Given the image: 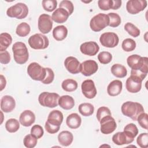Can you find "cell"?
<instances>
[{"instance_id": "f907efd6", "label": "cell", "mask_w": 148, "mask_h": 148, "mask_svg": "<svg viewBox=\"0 0 148 148\" xmlns=\"http://www.w3.org/2000/svg\"><path fill=\"white\" fill-rule=\"evenodd\" d=\"M45 128L46 131L48 133L51 134H56V133H57V132L59 131L60 127H55V126H54V125H52L49 124L48 123H47V122L46 121L45 125Z\"/></svg>"}, {"instance_id": "9a60e30c", "label": "cell", "mask_w": 148, "mask_h": 148, "mask_svg": "<svg viewBox=\"0 0 148 148\" xmlns=\"http://www.w3.org/2000/svg\"><path fill=\"white\" fill-rule=\"evenodd\" d=\"M99 47L98 45L94 41L86 42L82 43L80 46V50L83 54L94 56L99 51Z\"/></svg>"}, {"instance_id": "4dcf8cb0", "label": "cell", "mask_w": 148, "mask_h": 148, "mask_svg": "<svg viewBox=\"0 0 148 148\" xmlns=\"http://www.w3.org/2000/svg\"><path fill=\"white\" fill-rule=\"evenodd\" d=\"M78 110L79 113L83 116H90L93 114L94 107L90 103H83L79 105Z\"/></svg>"}, {"instance_id": "7bdbcfd3", "label": "cell", "mask_w": 148, "mask_h": 148, "mask_svg": "<svg viewBox=\"0 0 148 148\" xmlns=\"http://www.w3.org/2000/svg\"><path fill=\"white\" fill-rule=\"evenodd\" d=\"M99 8L102 10H108L113 9V0H99L98 1Z\"/></svg>"}, {"instance_id": "d590c367", "label": "cell", "mask_w": 148, "mask_h": 148, "mask_svg": "<svg viewBox=\"0 0 148 148\" xmlns=\"http://www.w3.org/2000/svg\"><path fill=\"white\" fill-rule=\"evenodd\" d=\"M124 29L131 36L136 38L140 35V30L134 24L131 23H127L124 25Z\"/></svg>"}, {"instance_id": "b9f144b4", "label": "cell", "mask_w": 148, "mask_h": 148, "mask_svg": "<svg viewBox=\"0 0 148 148\" xmlns=\"http://www.w3.org/2000/svg\"><path fill=\"white\" fill-rule=\"evenodd\" d=\"M109 115H112V113L108 108L106 106H101L98 109L97 112V118L99 121L103 117Z\"/></svg>"}, {"instance_id": "ac0fdd59", "label": "cell", "mask_w": 148, "mask_h": 148, "mask_svg": "<svg viewBox=\"0 0 148 148\" xmlns=\"http://www.w3.org/2000/svg\"><path fill=\"white\" fill-rule=\"evenodd\" d=\"M63 119V114L61 111L58 110H53L50 112L46 122L55 127H60Z\"/></svg>"}, {"instance_id": "52a82bcc", "label": "cell", "mask_w": 148, "mask_h": 148, "mask_svg": "<svg viewBox=\"0 0 148 148\" xmlns=\"http://www.w3.org/2000/svg\"><path fill=\"white\" fill-rule=\"evenodd\" d=\"M28 44L34 49H45L49 45V40L45 35L42 34H35L29 38Z\"/></svg>"}, {"instance_id": "277c9868", "label": "cell", "mask_w": 148, "mask_h": 148, "mask_svg": "<svg viewBox=\"0 0 148 148\" xmlns=\"http://www.w3.org/2000/svg\"><path fill=\"white\" fill-rule=\"evenodd\" d=\"M60 97L56 92H43L39 95L38 101L42 106L53 108L58 106Z\"/></svg>"}, {"instance_id": "44dd1931", "label": "cell", "mask_w": 148, "mask_h": 148, "mask_svg": "<svg viewBox=\"0 0 148 148\" xmlns=\"http://www.w3.org/2000/svg\"><path fill=\"white\" fill-rule=\"evenodd\" d=\"M69 14L68 12L63 8H59L56 9L52 13L51 18L57 23H64L68 18Z\"/></svg>"}, {"instance_id": "74e56055", "label": "cell", "mask_w": 148, "mask_h": 148, "mask_svg": "<svg viewBox=\"0 0 148 148\" xmlns=\"http://www.w3.org/2000/svg\"><path fill=\"white\" fill-rule=\"evenodd\" d=\"M109 18V26L111 27H117L121 24V18L120 16L115 13H109L108 14Z\"/></svg>"}, {"instance_id": "ab89813d", "label": "cell", "mask_w": 148, "mask_h": 148, "mask_svg": "<svg viewBox=\"0 0 148 148\" xmlns=\"http://www.w3.org/2000/svg\"><path fill=\"white\" fill-rule=\"evenodd\" d=\"M42 3L44 10L50 12L56 9L57 1L56 0H43Z\"/></svg>"}, {"instance_id": "f6af8a7d", "label": "cell", "mask_w": 148, "mask_h": 148, "mask_svg": "<svg viewBox=\"0 0 148 148\" xmlns=\"http://www.w3.org/2000/svg\"><path fill=\"white\" fill-rule=\"evenodd\" d=\"M31 134L35 136L37 139L42 138L44 134V131L40 125H34L31 129Z\"/></svg>"}, {"instance_id": "5b68a950", "label": "cell", "mask_w": 148, "mask_h": 148, "mask_svg": "<svg viewBox=\"0 0 148 148\" xmlns=\"http://www.w3.org/2000/svg\"><path fill=\"white\" fill-rule=\"evenodd\" d=\"M28 14V6L24 3L18 2L10 6L7 9L6 14L8 16L17 19L25 18Z\"/></svg>"}, {"instance_id": "f546056e", "label": "cell", "mask_w": 148, "mask_h": 148, "mask_svg": "<svg viewBox=\"0 0 148 148\" xmlns=\"http://www.w3.org/2000/svg\"><path fill=\"white\" fill-rule=\"evenodd\" d=\"M123 132L129 139L134 141V138L138 134V129L135 124L130 123L125 126Z\"/></svg>"}, {"instance_id": "d4e9b609", "label": "cell", "mask_w": 148, "mask_h": 148, "mask_svg": "<svg viewBox=\"0 0 148 148\" xmlns=\"http://www.w3.org/2000/svg\"><path fill=\"white\" fill-rule=\"evenodd\" d=\"M58 105L61 108L65 110H69L73 108L75 105V101L71 96L65 95L61 96L59 98Z\"/></svg>"}, {"instance_id": "816d5d0a", "label": "cell", "mask_w": 148, "mask_h": 148, "mask_svg": "<svg viewBox=\"0 0 148 148\" xmlns=\"http://www.w3.org/2000/svg\"><path fill=\"white\" fill-rule=\"evenodd\" d=\"M121 0H115L113 1V10H117L119 9L121 6Z\"/></svg>"}, {"instance_id": "ffe728a7", "label": "cell", "mask_w": 148, "mask_h": 148, "mask_svg": "<svg viewBox=\"0 0 148 148\" xmlns=\"http://www.w3.org/2000/svg\"><path fill=\"white\" fill-rule=\"evenodd\" d=\"M35 115L30 110L23 111L20 115L19 121L24 127H29L35 123Z\"/></svg>"}, {"instance_id": "f5cc1de1", "label": "cell", "mask_w": 148, "mask_h": 148, "mask_svg": "<svg viewBox=\"0 0 148 148\" xmlns=\"http://www.w3.org/2000/svg\"><path fill=\"white\" fill-rule=\"evenodd\" d=\"M0 77H1V78H0V80H1V89H0V90L2 91L6 86V81L5 77L2 75H1Z\"/></svg>"}, {"instance_id": "f1b7e54d", "label": "cell", "mask_w": 148, "mask_h": 148, "mask_svg": "<svg viewBox=\"0 0 148 148\" xmlns=\"http://www.w3.org/2000/svg\"><path fill=\"white\" fill-rule=\"evenodd\" d=\"M12 42V36L6 32L0 35V51H5Z\"/></svg>"}, {"instance_id": "1f68e13d", "label": "cell", "mask_w": 148, "mask_h": 148, "mask_svg": "<svg viewBox=\"0 0 148 148\" xmlns=\"http://www.w3.org/2000/svg\"><path fill=\"white\" fill-rule=\"evenodd\" d=\"M77 82L72 79H65L61 84L62 88L66 92H72L75 91L77 89Z\"/></svg>"}, {"instance_id": "7a4b0ae2", "label": "cell", "mask_w": 148, "mask_h": 148, "mask_svg": "<svg viewBox=\"0 0 148 148\" xmlns=\"http://www.w3.org/2000/svg\"><path fill=\"white\" fill-rule=\"evenodd\" d=\"M13 57L15 62L18 64H24L28 60L29 53L25 44L17 42L12 46Z\"/></svg>"}, {"instance_id": "c3c4849f", "label": "cell", "mask_w": 148, "mask_h": 148, "mask_svg": "<svg viewBox=\"0 0 148 148\" xmlns=\"http://www.w3.org/2000/svg\"><path fill=\"white\" fill-rule=\"evenodd\" d=\"M10 61V56L9 53L5 50L0 51V62L2 64H8Z\"/></svg>"}, {"instance_id": "bcb514c9", "label": "cell", "mask_w": 148, "mask_h": 148, "mask_svg": "<svg viewBox=\"0 0 148 148\" xmlns=\"http://www.w3.org/2000/svg\"><path fill=\"white\" fill-rule=\"evenodd\" d=\"M46 73L45 78L42 81V83L45 84H49L53 81L54 79V73L50 68H45Z\"/></svg>"}, {"instance_id": "7dc6e473", "label": "cell", "mask_w": 148, "mask_h": 148, "mask_svg": "<svg viewBox=\"0 0 148 148\" xmlns=\"http://www.w3.org/2000/svg\"><path fill=\"white\" fill-rule=\"evenodd\" d=\"M60 8H63L65 10H66L69 16L73 13V10H74V6L73 5L72 3V2L70 1H68V0H63L62 1H61L60 5Z\"/></svg>"}, {"instance_id": "f35d334b", "label": "cell", "mask_w": 148, "mask_h": 148, "mask_svg": "<svg viewBox=\"0 0 148 148\" xmlns=\"http://www.w3.org/2000/svg\"><path fill=\"white\" fill-rule=\"evenodd\" d=\"M98 60L102 64H107L111 62L112 55L108 51H101L98 55Z\"/></svg>"}, {"instance_id": "836d02e7", "label": "cell", "mask_w": 148, "mask_h": 148, "mask_svg": "<svg viewBox=\"0 0 148 148\" xmlns=\"http://www.w3.org/2000/svg\"><path fill=\"white\" fill-rule=\"evenodd\" d=\"M20 121L16 119H10L5 123V128L7 131L13 133L16 132L20 128Z\"/></svg>"}, {"instance_id": "d6986e66", "label": "cell", "mask_w": 148, "mask_h": 148, "mask_svg": "<svg viewBox=\"0 0 148 148\" xmlns=\"http://www.w3.org/2000/svg\"><path fill=\"white\" fill-rule=\"evenodd\" d=\"M16 106L14 99L10 95H4L1 101V109L5 113L11 112Z\"/></svg>"}, {"instance_id": "60d3db41", "label": "cell", "mask_w": 148, "mask_h": 148, "mask_svg": "<svg viewBox=\"0 0 148 148\" xmlns=\"http://www.w3.org/2000/svg\"><path fill=\"white\" fill-rule=\"evenodd\" d=\"M136 143L142 148H146L148 146V134L146 132L141 133L136 139Z\"/></svg>"}, {"instance_id": "6da1fadb", "label": "cell", "mask_w": 148, "mask_h": 148, "mask_svg": "<svg viewBox=\"0 0 148 148\" xmlns=\"http://www.w3.org/2000/svg\"><path fill=\"white\" fill-rule=\"evenodd\" d=\"M121 110L124 116L130 117L134 121H136L138 116L144 112V108L140 103L132 101L123 103Z\"/></svg>"}, {"instance_id": "8d00e7d4", "label": "cell", "mask_w": 148, "mask_h": 148, "mask_svg": "<svg viewBox=\"0 0 148 148\" xmlns=\"http://www.w3.org/2000/svg\"><path fill=\"white\" fill-rule=\"evenodd\" d=\"M37 141L38 139L31 134L27 135L24 137L23 139V143L24 145L27 148H33L36 146Z\"/></svg>"}, {"instance_id": "30bf717a", "label": "cell", "mask_w": 148, "mask_h": 148, "mask_svg": "<svg viewBox=\"0 0 148 148\" xmlns=\"http://www.w3.org/2000/svg\"><path fill=\"white\" fill-rule=\"evenodd\" d=\"M101 132L103 134H110L112 133L117 128V124L112 115H109L103 117L99 121Z\"/></svg>"}, {"instance_id": "8992f818", "label": "cell", "mask_w": 148, "mask_h": 148, "mask_svg": "<svg viewBox=\"0 0 148 148\" xmlns=\"http://www.w3.org/2000/svg\"><path fill=\"white\" fill-rule=\"evenodd\" d=\"M109 18L108 14L98 13L90 20V27L94 32H99L109 25Z\"/></svg>"}, {"instance_id": "d6a6232c", "label": "cell", "mask_w": 148, "mask_h": 148, "mask_svg": "<svg viewBox=\"0 0 148 148\" xmlns=\"http://www.w3.org/2000/svg\"><path fill=\"white\" fill-rule=\"evenodd\" d=\"M31 28L29 25L25 22H23L17 25L16 33L20 37H25L29 34Z\"/></svg>"}, {"instance_id": "681fc988", "label": "cell", "mask_w": 148, "mask_h": 148, "mask_svg": "<svg viewBox=\"0 0 148 148\" xmlns=\"http://www.w3.org/2000/svg\"><path fill=\"white\" fill-rule=\"evenodd\" d=\"M147 73H146L140 70H135V69H131V76H134L139 80H140L142 82L144 80V79L147 76Z\"/></svg>"}, {"instance_id": "4fadbf2b", "label": "cell", "mask_w": 148, "mask_h": 148, "mask_svg": "<svg viewBox=\"0 0 148 148\" xmlns=\"http://www.w3.org/2000/svg\"><path fill=\"white\" fill-rule=\"evenodd\" d=\"M82 91L83 95L88 99L94 98L97 95V89L94 82L91 79L83 81L81 86Z\"/></svg>"}, {"instance_id": "5bb4252c", "label": "cell", "mask_w": 148, "mask_h": 148, "mask_svg": "<svg viewBox=\"0 0 148 148\" xmlns=\"http://www.w3.org/2000/svg\"><path fill=\"white\" fill-rule=\"evenodd\" d=\"M98 69V65L96 61L89 60L83 61L80 64V72L85 76H90L94 74Z\"/></svg>"}, {"instance_id": "3957f363", "label": "cell", "mask_w": 148, "mask_h": 148, "mask_svg": "<svg viewBox=\"0 0 148 148\" xmlns=\"http://www.w3.org/2000/svg\"><path fill=\"white\" fill-rule=\"evenodd\" d=\"M148 58L146 57H141L138 54L130 56L127 59V62L131 69L140 70L146 73L148 72Z\"/></svg>"}, {"instance_id": "ee69618b", "label": "cell", "mask_w": 148, "mask_h": 148, "mask_svg": "<svg viewBox=\"0 0 148 148\" xmlns=\"http://www.w3.org/2000/svg\"><path fill=\"white\" fill-rule=\"evenodd\" d=\"M147 114L146 113L143 112L140 113L138 118H137V121L139 124V125L142 127L145 130L148 129V121H147Z\"/></svg>"}, {"instance_id": "7402d4cb", "label": "cell", "mask_w": 148, "mask_h": 148, "mask_svg": "<svg viewBox=\"0 0 148 148\" xmlns=\"http://www.w3.org/2000/svg\"><path fill=\"white\" fill-rule=\"evenodd\" d=\"M123 88L122 82L119 80H114L111 82L107 87L108 94L112 97L119 95Z\"/></svg>"}, {"instance_id": "cb8c5ba5", "label": "cell", "mask_w": 148, "mask_h": 148, "mask_svg": "<svg viewBox=\"0 0 148 148\" xmlns=\"http://www.w3.org/2000/svg\"><path fill=\"white\" fill-rule=\"evenodd\" d=\"M73 140V134L68 131H61L58 135V142L63 146H68L71 145Z\"/></svg>"}, {"instance_id": "603a6c76", "label": "cell", "mask_w": 148, "mask_h": 148, "mask_svg": "<svg viewBox=\"0 0 148 148\" xmlns=\"http://www.w3.org/2000/svg\"><path fill=\"white\" fill-rule=\"evenodd\" d=\"M82 123V119L80 116L76 113L70 114L66 119V124L67 126L72 129L78 128Z\"/></svg>"}, {"instance_id": "e575fe53", "label": "cell", "mask_w": 148, "mask_h": 148, "mask_svg": "<svg viewBox=\"0 0 148 148\" xmlns=\"http://www.w3.org/2000/svg\"><path fill=\"white\" fill-rule=\"evenodd\" d=\"M136 46L135 41L131 38L125 39L121 44L123 50L126 52H130L134 50L136 48Z\"/></svg>"}, {"instance_id": "4316f807", "label": "cell", "mask_w": 148, "mask_h": 148, "mask_svg": "<svg viewBox=\"0 0 148 148\" xmlns=\"http://www.w3.org/2000/svg\"><path fill=\"white\" fill-rule=\"evenodd\" d=\"M112 141L117 145L121 146L123 145L131 143L133 140L129 139L124 132H118L112 136Z\"/></svg>"}, {"instance_id": "2e32d148", "label": "cell", "mask_w": 148, "mask_h": 148, "mask_svg": "<svg viewBox=\"0 0 148 148\" xmlns=\"http://www.w3.org/2000/svg\"><path fill=\"white\" fill-rule=\"evenodd\" d=\"M64 65L66 69L72 74H77L80 72V63L74 57H66L64 61Z\"/></svg>"}, {"instance_id": "7c38bea8", "label": "cell", "mask_w": 148, "mask_h": 148, "mask_svg": "<svg viewBox=\"0 0 148 148\" xmlns=\"http://www.w3.org/2000/svg\"><path fill=\"white\" fill-rule=\"evenodd\" d=\"M147 2L145 0H130L127 1L126 9L131 14H136L143 11L147 6Z\"/></svg>"}, {"instance_id": "83f0119b", "label": "cell", "mask_w": 148, "mask_h": 148, "mask_svg": "<svg viewBox=\"0 0 148 148\" xmlns=\"http://www.w3.org/2000/svg\"><path fill=\"white\" fill-rule=\"evenodd\" d=\"M111 72L116 77L123 78L127 75L126 68L120 64H115L111 67Z\"/></svg>"}, {"instance_id": "8fae6325", "label": "cell", "mask_w": 148, "mask_h": 148, "mask_svg": "<svg viewBox=\"0 0 148 148\" xmlns=\"http://www.w3.org/2000/svg\"><path fill=\"white\" fill-rule=\"evenodd\" d=\"M38 29L42 34H46L50 32L53 27V20L51 17L46 13L40 15L38 23Z\"/></svg>"}, {"instance_id": "ba28073f", "label": "cell", "mask_w": 148, "mask_h": 148, "mask_svg": "<svg viewBox=\"0 0 148 148\" xmlns=\"http://www.w3.org/2000/svg\"><path fill=\"white\" fill-rule=\"evenodd\" d=\"M27 73L32 79L42 82L45 78L46 71L45 68L42 67L38 63L34 62L28 66Z\"/></svg>"}, {"instance_id": "9c48e42d", "label": "cell", "mask_w": 148, "mask_h": 148, "mask_svg": "<svg viewBox=\"0 0 148 148\" xmlns=\"http://www.w3.org/2000/svg\"><path fill=\"white\" fill-rule=\"evenodd\" d=\"M101 44L108 48H113L116 47L119 42L118 35L112 32H108L102 34L99 38Z\"/></svg>"}, {"instance_id": "484cf974", "label": "cell", "mask_w": 148, "mask_h": 148, "mask_svg": "<svg viewBox=\"0 0 148 148\" xmlns=\"http://www.w3.org/2000/svg\"><path fill=\"white\" fill-rule=\"evenodd\" d=\"M68 35V29L63 25L56 27L53 30V36L54 39L57 41L63 40L66 38Z\"/></svg>"}, {"instance_id": "e0dca14e", "label": "cell", "mask_w": 148, "mask_h": 148, "mask_svg": "<svg viewBox=\"0 0 148 148\" xmlns=\"http://www.w3.org/2000/svg\"><path fill=\"white\" fill-rule=\"evenodd\" d=\"M142 82L139 79L130 76L125 82L126 89L131 93H136L141 90Z\"/></svg>"}]
</instances>
